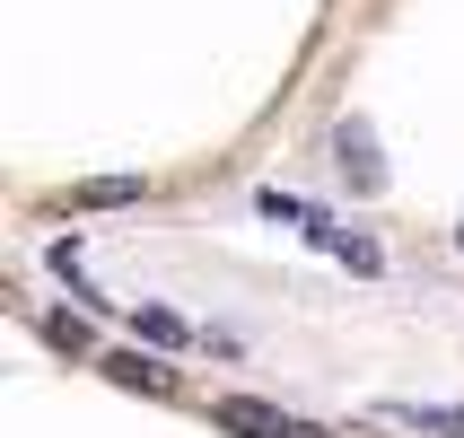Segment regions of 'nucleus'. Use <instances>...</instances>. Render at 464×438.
<instances>
[{"label": "nucleus", "instance_id": "nucleus-1", "mask_svg": "<svg viewBox=\"0 0 464 438\" xmlns=\"http://www.w3.org/2000/svg\"><path fill=\"white\" fill-rule=\"evenodd\" d=\"M334 167H342V184H351L360 202H377V193H386V158H377L368 114H342V123H334Z\"/></svg>", "mask_w": 464, "mask_h": 438}, {"label": "nucleus", "instance_id": "nucleus-2", "mask_svg": "<svg viewBox=\"0 0 464 438\" xmlns=\"http://www.w3.org/2000/svg\"><path fill=\"white\" fill-rule=\"evenodd\" d=\"M210 421H219V430H237V438H334V430H315V421L281 413V404H255V394H219V404H210Z\"/></svg>", "mask_w": 464, "mask_h": 438}, {"label": "nucleus", "instance_id": "nucleus-3", "mask_svg": "<svg viewBox=\"0 0 464 438\" xmlns=\"http://www.w3.org/2000/svg\"><path fill=\"white\" fill-rule=\"evenodd\" d=\"M394 430H430V438H464V404H386Z\"/></svg>", "mask_w": 464, "mask_h": 438}, {"label": "nucleus", "instance_id": "nucleus-4", "mask_svg": "<svg viewBox=\"0 0 464 438\" xmlns=\"http://www.w3.org/2000/svg\"><path fill=\"white\" fill-rule=\"evenodd\" d=\"M105 377H114V386H140V394H167V386H176V368L140 360V351H114V360H105Z\"/></svg>", "mask_w": 464, "mask_h": 438}, {"label": "nucleus", "instance_id": "nucleus-5", "mask_svg": "<svg viewBox=\"0 0 464 438\" xmlns=\"http://www.w3.org/2000/svg\"><path fill=\"white\" fill-rule=\"evenodd\" d=\"M140 193H150L140 176H88L71 202H79V210H123V202H140Z\"/></svg>", "mask_w": 464, "mask_h": 438}, {"label": "nucleus", "instance_id": "nucleus-6", "mask_svg": "<svg viewBox=\"0 0 464 438\" xmlns=\"http://www.w3.org/2000/svg\"><path fill=\"white\" fill-rule=\"evenodd\" d=\"M131 334L150 342V351H184V316H167V307H131Z\"/></svg>", "mask_w": 464, "mask_h": 438}, {"label": "nucleus", "instance_id": "nucleus-7", "mask_svg": "<svg viewBox=\"0 0 464 438\" xmlns=\"http://www.w3.org/2000/svg\"><path fill=\"white\" fill-rule=\"evenodd\" d=\"M44 342H53V351H71V360H88V351H97L79 316H44Z\"/></svg>", "mask_w": 464, "mask_h": 438}, {"label": "nucleus", "instance_id": "nucleus-8", "mask_svg": "<svg viewBox=\"0 0 464 438\" xmlns=\"http://www.w3.org/2000/svg\"><path fill=\"white\" fill-rule=\"evenodd\" d=\"M334 255L351 263V272H386V255H377V246H368V237H342V229H334Z\"/></svg>", "mask_w": 464, "mask_h": 438}, {"label": "nucleus", "instance_id": "nucleus-9", "mask_svg": "<svg viewBox=\"0 0 464 438\" xmlns=\"http://www.w3.org/2000/svg\"><path fill=\"white\" fill-rule=\"evenodd\" d=\"M456 246H464V219H456Z\"/></svg>", "mask_w": 464, "mask_h": 438}]
</instances>
